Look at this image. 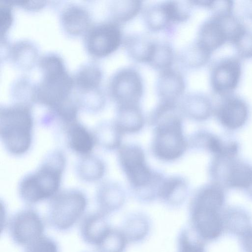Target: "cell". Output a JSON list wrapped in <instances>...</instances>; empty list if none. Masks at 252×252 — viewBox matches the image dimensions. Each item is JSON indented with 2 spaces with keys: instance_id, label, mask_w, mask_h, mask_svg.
I'll use <instances>...</instances> for the list:
<instances>
[{
  "instance_id": "obj_1",
  "label": "cell",
  "mask_w": 252,
  "mask_h": 252,
  "mask_svg": "<svg viewBox=\"0 0 252 252\" xmlns=\"http://www.w3.org/2000/svg\"><path fill=\"white\" fill-rule=\"evenodd\" d=\"M182 115L179 104L161 102L151 113L149 123L154 128L151 149L157 159L165 162L175 161L189 148Z\"/></svg>"
},
{
  "instance_id": "obj_2",
  "label": "cell",
  "mask_w": 252,
  "mask_h": 252,
  "mask_svg": "<svg viewBox=\"0 0 252 252\" xmlns=\"http://www.w3.org/2000/svg\"><path fill=\"white\" fill-rule=\"evenodd\" d=\"M226 191L210 182L199 187L191 198L190 227L205 243L216 241L224 234L222 214L226 207Z\"/></svg>"
},
{
  "instance_id": "obj_3",
  "label": "cell",
  "mask_w": 252,
  "mask_h": 252,
  "mask_svg": "<svg viewBox=\"0 0 252 252\" xmlns=\"http://www.w3.org/2000/svg\"><path fill=\"white\" fill-rule=\"evenodd\" d=\"M118 150V162L135 198L150 202L157 197L164 176L148 164L143 148L136 144H122Z\"/></svg>"
},
{
  "instance_id": "obj_4",
  "label": "cell",
  "mask_w": 252,
  "mask_h": 252,
  "mask_svg": "<svg viewBox=\"0 0 252 252\" xmlns=\"http://www.w3.org/2000/svg\"><path fill=\"white\" fill-rule=\"evenodd\" d=\"M66 159L63 154L55 151L49 154L39 167L21 181L19 192L28 204L51 199L59 192Z\"/></svg>"
},
{
  "instance_id": "obj_5",
  "label": "cell",
  "mask_w": 252,
  "mask_h": 252,
  "mask_svg": "<svg viewBox=\"0 0 252 252\" xmlns=\"http://www.w3.org/2000/svg\"><path fill=\"white\" fill-rule=\"evenodd\" d=\"M33 120L30 108L25 104L1 107L0 136L4 148L11 155L21 156L30 149Z\"/></svg>"
},
{
  "instance_id": "obj_6",
  "label": "cell",
  "mask_w": 252,
  "mask_h": 252,
  "mask_svg": "<svg viewBox=\"0 0 252 252\" xmlns=\"http://www.w3.org/2000/svg\"><path fill=\"white\" fill-rule=\"evenodd\" d=\"M39 63L43 78L35 91L34 98L54 110L69 101L68 95L73 81L58 56H45Z\"/></svg>"
},
{
  "instance_id": "obj_7",
  "label": "cell",
  "mask_w": 252,
  "mask_h": 252,
  "mask_svg": "<svg viewBox=\"0 0 252 252\" xmlns=\"http://www.w3.org/2000/svg\"><path fill=\"white\" fill-rule=\"evenodd\" d=\"M208 171L211 182L226 190L244 193L252 186V164L239 156L213 157Z\"/></svg>"
},
{
  "instance_id": "obj_8",
  "label": "cell",
  "mask_w": 252,
  "mask_h": 252,
  "mask_svg": "<svg viewBox=\"0 0 252 252\" xmlns=\"http://www.w3.org/2000/svg\"><path fill=\"white\" fill-rule=\"evenodd\" d=\"M87 205L86 196L81 191L70 189L59 191L50 199L48 223L57 231H66L82 218Z\"/></svg>"
},
{
  "instance_id": "obj_9",
  "label": "cell",
  "mask_w": 252,
  "mask_h": 252,
  "mask_svg": "<svg viewBox=\"0 0 252 252\" xmlns=\"http://www.w3.org/2000/svg\"><path fill=\"white\" fill-rule=\"evenodd\" d=\"M244 26L233 12H212L200 25L195 40L213 52L230 43Z\"/></svg>"
},
{
  "instance_id": "obj_10",
  "label": "cell",
  "mask_w": 252,
  "mask_h": 252,
  "mask_svg": "<svg viewBox=\"0 0 252 252\" xmlns=\"http://www.w3.org/2000/svg\"><path fill=\"white\" fill-rule=\"evenodd\" d=\"M213 115L220 126L229 133L240 130L247 125L251 109L247 100L233 93L220 97L214 105Z\"/></svg>"
},
{
  "instance_id": "obj_11",
  "label": "cell",
  "mask_w": 252,
  "mask_h": 252,
  "mask_svg": "<svg viewBox=\"0 0 252 252\" xmlns=\"http://www.w3.org/2000/svg\"><path fill=\"white\" fill-rule=\"evenodd\" d=\"M109 90L117 106L139 105L144 92L143 79L135 68L124 67L113 75Z\"/></svg>"
},
{
  "instance_id": "obj_12",
  "label": "cell",
  "mask_w": 252,
  "mask_h": 252,
  "mask_svg": "<svg viewBox=\"0 0 252 252\" xmlns=\"http://www.w3.org/2000/svg\"><path fill=\"white\" fill-rule=\"evenodd\" d=\"M242 63L237 56H227L215 60L210 69V85L220 97L230 94L238 86L242 75Z\"/></svg>"
},
{
  "instance_id": "obj_13",
  "label": "cell",
  "mask_w": 252,
  "mask_h": 252,
  "mask_svg": "<svg viewBox=\"0 0 252 252\" xmlns=\"http://www.w3.org/2000/svg\"><path fill=\"white\" fill-rule=\"evenodd\" d=\"M10 237L16 245L25 247L44 235V221L34 209L25 208L14 214L6 224Z\"/></svg>"
},
{
  "instance_id": "obj_14",
  "label": "cell",
  "mask_w": 252,
  "mask_h": 252,
  "mask_svg": "<svg viewBox=\"0 0 252 252\" xmlns=\"http://www.w3.org/2000/svg\"><path fill=\"white\" fill-rule=\"evenodd\" d=\"M123 39L120 25L111 21L96 25L88 32L86 47L91 55L104 57L116 51Z\"/></svg>"
},
{
  "instance_id": "obj_15",
  "label": "cell",
  "mask_w": 252,
  "mask_h": 252,
  "mask_svg": "<svg viewBox=\"0 0 252 252\" xmlns=\"http://www.w3.org/2000/svg\"><path fill=\"white\" fill-rule=\"evenodd\" d=\"M185 89V80L180 71L172 67L159 72L156 85L159 102L179 103Z\"/></svg>"
},
{
  "instance_id": "obj_16",
  "label": "cell",
  "mask_w": 252,
  "mask_h": 252,
  "mask_svg": "<svg viewBox=\"0 0 252 252\" xmlns=\"http://www.w3.org/2000/svg\"><path fill=\"white\" fill-rule=\"evenodd\" d=\"M179 106L183 115L196 122L207 121L214 114L212 99L203 93L193 92L184 95Z\"/></svg>"
},
{
  "instance_id": "obj_17",
  "label": "cell",
  "mask_w": 252,
  "mask_h": 252,
  "mask_svg": "<svg viewBox=\"0 0 252 252\" xmlns=\"http://www.w3.org/2000/svg\"><path fill=\"white\" fill-rule=\"evenodd\" d=\"M108 215L100 212L83 217L80 225V234L86 244L95 247L111 229Z\"/></svg>"
},
{
  "instance_id": "obj_18",
  "label": "cell",
  "mask_w": 252,
  "mask_h": 252,
  "mask_svg": "<svg viewBox=\"0 0 252 252\" xmlns=\"http://www.w3.org/2000/svg\"><path fill=\"white\" fill-rule=\"evenodd\" d=\"M222 218L224 234L237 239L252 227L251 212L241 206H226Z\"/></svg>"
},
{
  "instance_id": "obj_19",
  "label": "cell",
  "mask_w": 252,
  "mask_h": 252,
  "mask_svg": "<svg viewBox=\"0 0 252 252\" xmlns=\"http://www.w3.org/2000/svg\"><path fill=\"white\" fill-rule=\"evenodd\" d=\"M143 17L146 27L152 32H169L176 24L171 0L149 6L144 10Z\"/></svg>"
},
{
  "instance_id": "obj_20",
  "label": "cell",
  "mask_w": 252,
  "mask_h": 252,
  "mask_svg": "<svg viewBox=\"0 0 252 252\" xmlns=\"http://www.w3.org/2000/svg\"><path fill=\"white\" fill-rule=\"evenodd\" d=\"M126 199L123 188L116 182H104L97 190L96 202L99 211L107 215L119 210L124 204Z\"/></svg>"
},
{
  "instance_id": "obj_21",
  "label": "cell",
  "mask_w": 252,
  "mask_h": 252,
  "mask_svg": "<svg viewBox=\"0 0 252 252\" xmlns=\"http://www.w3.org/2000/svg\"><path fill=\"white\" fill-rule=\"evenodd\" d=\"M189 190V183L184 177H165L160 186L158 198L168 205L179 206L187 198Z\"/></svg>"
},
{
  "instance_id": "obj_22",
  "label": "cell",
  "mask_w": 252,
  "mask_h": 252,
  "mask_svg": "<svg viewBox=\"0 0 252 252\" xmlns=\"http://www.w3.org/2000/svg\"><path fill=\"white\" fill-rule=\"evenodd\" d=\"M67 144L73 152L82 156L91 154L96 144L94 133H91L78 121L64 127Z\"/></svg>"
},
{
  "instance_id": "obj_23",
  "label": "cell",
  "mask_w": 252,
  "mask_h": 252,
  "mask_svg": "<svg viewBox=\"0 0 252 252\" xmlns=\"http://www.w3.org/2000/svg\"><path fill=\"white\" fill-rule=\"evenodd\" d=\"M123 134L140 132L145 124V119L139 105L117 106L114 120Z\"/></svg>"
},
{
  "instance_id": "obj_24",
  "label": "cell",
  "mask_w": 252,
  "mask_h": 252,
  "mask_svg": "<svg viewBox=\"0 0 252 252\" xmlns=\"http://www.w3.org/2000/svg\"><path fill=\"white\" fill-rule=\"evenodd\" d=\"M155 41L140 34L125 37L123 44L128 55L134 61L148 63L151 57Z\"/></svg>"
},
{
  "instance_id": "obj_25",
  "label": "cell",
  "mask_w": 252,
  "mask_h": 252,
  "mask_svg": "<svg viewBox=\"0 0 252 252\" xmlns=\"http://www.w3.org/2000/svg\"><path fill=\"white\" fill-rule=\"evenodd\" d=\"M150 221L144 214L139 212L129 214L125 219L122 230L128 243L143 240L150 230Z\"/></svg>"
},
{
  "instance_id": "obj_26",
  "label": "cell",
  "mask_w": 252,
  "mask_h": 252,
  "mask_svg": "<svg viewBox=\"0 0 252 252\" xmlns=\"http://www.w3.org/2000/svg\"><path fill=\"white\" fill-rule=\"evenodd\" d=\"M96 144L108 150H118L122 145L123 134L114 120L99 124L93 133Z\"/></svg>"
},
{
  "instance_id": "obj_27",
  "label": "cell",
  "mask_w": 252,
  "mask_h": 252,
  "mask_svg": "<svg viewBox=\"0 0 252 252\" xmlns=\"http://www.w3.org/2000/svg\"><path fill=\"white\" fill-rule=\"evenodd\" d=\"M62 21L66 32L72 34H80L85 32L90 24L87 11L78 6H71L63 13Z\"/></svg>"
},
{
  "instance_id": "obj_28",
  "label": "cell",
  "mask_w": 252,
  "mask_h": 252,
  "mask_svg": "<svg viewBox=\"0 0 252 252\" xmlns=\"http://www.w3.org/2000/svg\"><path fill=\"white\" fill-rule=\"evenodd\" d=\"M212 54L195 40L181 51L179 60L185 67L197 69L209 63Z\"/></svg>"
},
{
  "instance_id": "obj_29",
  "label": "cell",
  "mask_w": 252,
  "mask_h": 252,
  "mask_svg": "<svg viewBox=\"0 0 252 252\" xmlns=\"http://www.w3.org/2000/svg\"><path fill=\"white\" fill-rule=\"evenodd\" d=\"M221 141V135L206 129H199L189 136L188 139L189 148L196 151L207 152L213 156L219 152Z\"/></svg>"
},
{
  "instance_id": "obj_30",
  "label": "cell",
  "mask_w": 252,
  "mask_h": 252,
  "mask_svg": "<svg viewBox=\"0 0 252 252\" xmlns=\"http://www.w3.org/2000/svg\"><path fill=\"white\" fill-rule=\"evenodd\" d=\"M77 171L83 181L94 182L103 177L105 165L99 158L90 154L81 157L77 165Z\"/></svg>"
},
{
  "instance_id": "obj_31",
  "label": "cell",
  "mask_w": 252,
  "mask_h": 252,
  "mask_svg": "<svg viewBox=\"0 0 252 252\" xmlns=\"http://www.w3.org/2000/svg\"><path fill=\"white\" fill-rule=\"evenodd\" d=\"M174 60V51L169 43L155 41L154 50L148 64L160 72L172 68Z\"/></svg>"
},
{
  "instance_id": "obj_32",
  "label": "cell",
  "mask_w": 252,
  "mask_h": 252,
  "mask_svg": "<svg viewBox=\"0 0 252 252\" xmlns=\"http://www.w3.org/2000/svg\"><path fill=\"white\" fill-rule=\"evenodd\" d=\"M142 7L140 0L115 1L111 7L112 21L119 25L127 22L137 16Z\"/></svg>"
},
{
  "instance_id": "obj_33",
  "label": "cell",
  "mask_w": 252,
  "mask_h": 252,
  "mask_svg": "<svg viewBox=\"0 0 252 252\" xmlns=\"http://www.w3.org/2000/svg\"><path fill=\"white\" fill-rule=\"evenodd\" d=\"M102 79L100 68L95 65L89 64L82 67L77 73L75 81L83 90H96Z\"/></svg>"
},
{
  "instance_id": "obj_34",
  "label": "cell",
  "mask_w": 252,
  "mask_h": 252,
  "mask_svg": "<svg viewBox=\"0 0 252 252\" xmlns=\"http://www.w3.org/2000/svg\"><path fill=\"white\" fill-rule=\"evenodd\" d=\"M178 252H207L205 242L190 227L183 228L177 240Z\"/></svg>"
},
{
  "instance_id": "obj_35",
  "label": "cell",
  "mask_w": 252,
  "mask_h": 252,
  "mask_svg": "<svg viewBox=\"0 0 252 252\" xmlns=\"http://www.w3.org/2000/svg\"><path fill=\"white\" fill-rule=\"evenodd\" d=\"M127 243L122 230L112 227L95 247L96 252H124Z\"/></svg>"
},
{
  "instance_id": "obj_36",
  "label": "cell",
  "mask_w": 252,
  "mask_h": 252,
  "mask_svg": "<svg viewBox=\"0 0 252 252\" xmlns=\"http://www.w3.org/2000/svg\"><path fill=\"white\" fill-rule=\"evenodd\" d=\"M236 56L241 59L252 58V30L247 26L231 42Z\"/></svg>"
},
{
  "instance_id": "obj_37",
  "label": "cell",
  "mask_w": 252,
  "mask_h": 252,
  "mask_svg": "<svg viewBox=\"0 0 252 252\" xmlns=\"http://www.w3.org/2000/svg\"><path fill=\"white\" fill-rule=\"evenodd\" d=\"M23 252H59L57 242L45 235L24 247Z\"/></svg>"
},
{
  "instance_id": "obj_38",
  "label": "cell",
  "mask_w": 252,
  "mask_h": 252,
  "mask_svg": "<svg viewBox=\"0 0 252 252\" xmlns=\"http://www.w3.org/2000/svg\"><path fill=\"white\" fill-rule=\"evenodd\" d=\"M11 3L5 1L0 6V32L2 37L7 32L13 20Z\"/></svg>"
},
{
  "instance_id": "obj_39",
  "label": "cell",
  "mask_w": 252,
  "mask_h": 252,
  "mask_svg": "<svg viewBox=\"0 0 252 252\" xmlns=\"http://www.w3.org/2000/svg\"><path fill=\"white\" fill-rule=\"evenodd\" d=\"M239 6L240 13L245 18L252 21V0L240 1Z\"/></svg>"
},
{
  "instance_id": "obj_40",
  "label": "cell",
  "mask_w": 252,
  "mask_h": 252,
  "mask_svg": "<svg viewBox=\"0 0 252 252\" xmlns=\"http://www.w3.org/2000/svg\"><path fill=\"white\" fill-rule=\"evenodd\" d=\"M14 2L23 7L32 9H39L44 5V2L43 1H15Z\"/></svg>"
},
{
  "instance_id": "obj_41",
  "label": "cell",
  "mask_w": 252,
  "mask_h": 252,
  "mask_svg": "<svg viewBox=\"0 0 252 252\" xmlns=\"http://www.w3.org/2000/svg\"><path fill=\"white\" fill-rule=\"evenodd\" d=\"M244 194L249 199L252 201V186Z\"/></svg>"
}]
</instances>
